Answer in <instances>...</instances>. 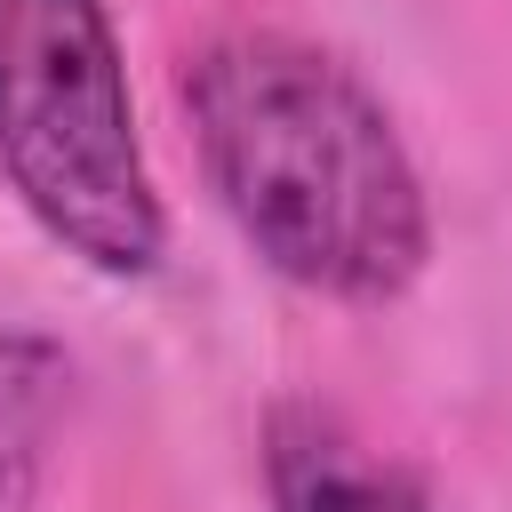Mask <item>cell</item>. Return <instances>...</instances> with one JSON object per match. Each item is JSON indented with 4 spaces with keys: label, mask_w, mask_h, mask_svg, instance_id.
I'll list each match as a JSON object with an SVG mask.
<instances>
[{
    "label": "cell",
    "mask_w": 512,
    "mask_h": 512,
    "mask_svg": "<svg viewBox=\"0 0 512 512\" xmlns=\"http://www.w3.org/2000/svg\"><path fill=\"white\" fill-rule=\"evenodd\" d=\"M0 176L80 264L128 280L168 248L104 0H0Z\"/></svg>",
    "instance_id": "7a4b0ae2"
},
{
    "label": "cell",
    "mask_w": 512,
    "mask_h": 512,
    "mask_svg": "<svg viewBox=\"0 0 512 512\" xmlns=\"http://www.w3.org/2000/svg\"><path fill=\"white\" fill-rule=\"evenodd\" d=\"M208 184L256 256L320 296H400L432 216L384 104L296 32H224L184 72Z\"/></svg>",
    "instance_id": "6da1fadb"
},
{
    "label": "cell",
    "mask_w": 512,
    "mask_h": 512,
    "mask_svg": "<svg viewBox=\"0 0 512 512\" xmlns=\"http://www.w3.org/2000/svg\"><path fill=\"white\" fill-rule=\"evenodd\" d=\"M64 384L72 360L16 328L0 336V512H40V480H48V440L64 424Z\"/></svg>",
    "instance_id": "277c9868"
},
{
    "label": "cell",
    "mask_w": 512,
    "mask_h": 512,
    "mask_svg": "<svg viewBox=\"0 0 512 512\" xmlns=\"http://www.w3.org/2000/svg\"><path fill=\"white\" fill-rule=\"evenodd\" d=\"M264 472L280 512H432L424 488L360 448L328 408H280L264 432Z\"/></svg>",
    "instance_id": "3957f363"
}]
</instances>
